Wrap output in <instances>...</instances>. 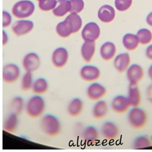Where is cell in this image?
I'll return each mask as SVG.
<instances>
[{
  "label": "cell",
  "mask_w": 152,
  "mask_h": 152,
  "mask_svg": "<svg viewBox=\"0 0 152 152\" xmlns=\"http://www.w3.org/2000/svg\"><path fill=\"white\" fill-rule=\"evenodd\" d=\"M38 1H39V0H38Z\"/></svg>",
  "instance_id": "42"
},
{
  "label": "cell",
  "mask_w": 152,
  "mask_h": 152,
  "mask_svg": "<svg viewBox=\"0 0 152 152\" xmlns=\"http://www.w3.org/2000/svg\"><path fill=\"white\" fill-rule=\"evenodd\" d=\"M99 137V132L98 130L93 125L87 126L83 131V139L88 144H94L98 141Z\"/></svg>",
  "instance_id": "20"
},
{
  "label": "cell",
  "mask_w": 152,
  "mask_h": 152,
  "mask_svg": "<svg viewBox=\"0 0 152 152\" xmlns=\"http://www.w3.org/2000/svg\"><path fill=\"white\" fill-rule=\"evenodd\" d=\"M106 88L96 81L91 83L86 89V95L89 99L97 101L103 99L107 94Z\"/></svg>",
  "instance_id": "6"
},
{
  "label": "cell",
  "mask_w": 152,
  "mask_h": 152,
  "mask_svg": "<svg viewBox=\"0 0 152 152\" xmlns=\"http://www.w3.org/2000/svg\"><path fill=\"white\" fill-rule=\"evenodd\" d=\"M56 31L58 36L60 37L67 38L71 34H73V26L72 23L66 18L64 21L57 25Z\"/></svg>",
  "instance_id": "24"
},
{
  "label": "cell",
  "mask_w": 152,
  "mask_h": 152,
  "mask_svg": "<svg viewBox=\"0 0 152 152\" xmlns=\"http://www.w3.org/2000/svg\"><path fill=\"white\" fill-rule=\"evenodd\" d=\"M12 18L10 14L6 11L3 12V27H8L10 25Z\"/></svg>",
  "instance_id": "36"
},
{
  "label": "cell",
  "mask_w": 152,
  "mask_h": 152,
  "mask_svg": "<svg viewBox=\"0 0 152 152\" xmlns=\"http://www.w3.org/2000/svg\"><path fill=\"white\" fill-rule=\"evenodd\" d=\"M69 55L64 48H59L54 50L51 56L52 64L57 68L64 67L68 62Z\"/></svg>",
  "instance_id": "13"
},
{
  "label": "cell",
  "mask_w": 152,
  "mask_h": 152,
  "mask_svg": "<svg viewBox=\"0 0 152 152\" xmlns=\"http://www.w3.org/2000/svg\"><path fill=\"white\" fill-rule=\"evenodd\" d=\"M45 108L46 103L44 98L40 95L34 94L26 102L24 110L29 117L35 119L43 115Z\"/></svg>",
  "instance_id": "2"
},
{
  "label": "cell",
  "mask_w": 152,
  "mask_h": 152,
  "mask_svg": "<svg viewBox=\"0 0 152 152\" xmlns=\"http://www.w3.org/2000/svg\"><path fill=\"white\" fill-rule=\"evenodd\" d=\"M127 96L131 107H139L141 104L142 97L138 85H129Z\"/></svg>",
  "instance_id": "17"
},
{
  "label": "cell",
  "mask_w": 152,
  "mask_h": 152,
  "mask_svg": "<svg viewBox=\"0 0 152 152\" xmlns=\"http://www.w3.org/2000/svg\"><path fill=\"white\" fill-rule=\"evenodd\" d=\"M116 53L115 45L110 42L104 43L100 48V56L104 61H109L112 60L115 56Z\"/></svg>",
  "instance_id": "21"
},
{
  "label": "cell",
  "mask_w": 152,
  "mask_h": 152,
  "mask_svg": "<svg viewBox=\"0 0 152 152\" xmlns=\"http://www.w3.org/2000/svg\"><path fill=\"white\" fill-rule=\"evenodd\" d=\"M150 101L152 103V98L150 99Z\"/></svg>",
  "instance_id": "41"
},
{
  "label": "cell",
  "mask_w": 152,
  "mask_h": 152,
  "mask_svg": "<svg viewBox=\"0 0 152 152\" xmlns=\"http://www.w3.org/2000/svg\"><path fill=\"white\" fill-rule=\"evenodd\" d=\"M79 74L83 81L91 83L97 81L99 79L101 72L96 66L92 65H86L80 69Z\"/></svg>",
  "instance_id": "7"
},
{
  "label": "cell",
  "mask_w": 152,
  "mask_h": 152,
  "mask_svg": "<svg viewBox=\"0 0 152 152\" xmlns=\"http://www.w3.org/2000/svg\"><path fill=\"white\" fill-rule=\"evenodd\" d=\"M115 16L114 9L108 5H104L101 7L98 12L99 19L102 23H111L114 19Z\"/></svg>",
  "instance_id": "18"
},
{
  "label": "cell",
  "mask_w": 152,
  "mask_h": 152,
  "mask_svg": "<svg viewBox=\"0 0 152 152\" xmlns=\"http://www.w3.org/2000/svg\"><path fill=\"white\" fill-rule=\"evenodd\" d=\"M32 73L25 72L22 75L20 81V87L23 91H27L31 90L34 82Z\"/></svg>",
  "instance_id": "30"
},
{
  "label": "cell",
  "mask_w": 152,
  "mask_h": 152,
  "mask_svg": "<svg viewBox=\"0 0 152 152\" xmlns=\"http://www.w3.org/2000/svg\"><path fill=\"white\" fill-rule=\"evenodd\" d=\"M127 120L132 128L139 129L146 124L147 115L145 111L139 107H131L128 112Z\"/></svg>",
  "instance_id": "3"
},
{
  "label": "cell",
  "mask_w": 152,
  "mask_h": 152,
  "mask_svg": "<svg viewBox=\"0 0 152 152\" xmlns=\"http://www.w3.org/2000/svg\"><path fill=\"white\" fill-rule=\"evenodd\" d=\"M145 56L148 60L152 61V44L149 45L146 49Z\"/></svg>",
  "instance_id": "37"
},
{
  "label": "cell",
  "mask_w": 152,
  "mask_h": 152,
  "mask_svg": "<svg viewBox=\"0 0 152 152\" xmlns=\"http://www.w3.org/2000/svg\"><path fill=\"white\" fill-rule=\"evenodd\" d=\"M83 108V102L79 98H74L70 100L67 107V112L71 117H76L80 115Z\"/></svg>",
  "instance_id": "19"
},
{
  "label": "cell",
  "mask_w": 152,
  "mask_h": 152,
  "mask_svg": "<svg viewBox=\"0 0 152 152\" xmlns=\"http://www.w3.org/2000/svg\"><path fill=\"white\" fill-rule=\"evenodd\" d=\"M123 44L124 48L129 51H133L138 47L139 41L137 35L127 34L123 38Z\"/></svg>",
  "instance_id": "27"
},
{
  "label": "cell",
  "mask_w": 152,
  "mask_h": 152,
  "mask_svg": "<svg viewBox=\"0 0 152 152\" xmlns=\"http://www.w3.org/2000/svg\"><path fill=\"white\" fill-rule=\"evenodd\" d=\"M100 34V28L94 22L87 24L82 31V37L85 42H95L98 39Z\"/></svg>",
  "instance_id": "12"
},
{
  "label": "cell",
  "mask_w": 152,
  "mask_h": 152,
  "mask_svg": "<svg viewBox=\"0 0 152 152\" xmlns=\"http://www.w3.org/2000/svg\"><path fill=\"white\" fill-rule=\"evenodd\" d=\"M35 7L32 1L23 0L17 2L12 8V13L15 17L23 19L31 16L34 12Z\"/></svg>",
  "instance_id": "4"
},
{
  "label": "cell",
  "mask_w": 152,
  "mask_h": 152,
  "mask_svg": "<svg viewBox=\"0 0 152 152\" xmlns=\"http://www.w3.org/2000/svg\"><path fill=\"white\" fill-rule=\"evenodd\" d=\"M131 106L127 96L119 95L115 96L112 99L111 107L115 113L124 114L128 112Z\"/></svg>",
  "instance_id": "9"
},
{
  "label": "cell",
  "mask_w": 152,
  "mask_h": 152,
  "mask_svg": "<svg viewBox=\"0 0 152 152\" xmlns=\"http://www.w3.org/2000/svg\"><path fill=\"white\" fill-rule=\"evenodd\" d=\"M125 72L129 85H138L143 80L145 75L143 67L136 64L131 65Z\"/></svg>",
  "instance_id": "8"
},
{
  "label": "cell",
  "mask_w": 152,
  "mask_h": 152,
  "mask_svg": "<svg viewBox=\"0 0 152 152\" xmlns=\"http://www.w3.org/2000/svg\"><path fill=\"white\" fill-rule=\"evenodd\" d=\"M148 75L151 80H152V64L149 66L148 70Z\"/></svg>",
  "instance_id": "39"
},
{
  "label": "cell",
  "mask_w": 152,
  "mask_h": 152,
  "mask_svg": "<svg viewBox=\"0 0 152 152\" xmlns=\"http://www.w3.org/2000/svg\"><path fill=\"white\" fill-rule=\"evenodd\" d=\"M96 51L95 42L86 41L82 46L81 53L83 60L87 63L92 60Z\"/></svg>",
  "instance_id": "22"
},
{
  "label": "cell",
  "mask_w": 152,
  "mask_h": 152,
  "mask_svg": "<svg viewBox=\"0 0 152 152\" xmlns=\"http://www.w3.org/2000/svg\"><path fill=\"white\" fill-rule=\"evenodd\" d=\"M40 64L39 57L34 52L26 55L22 62V67L25 72L31 73L38 70L40 66Z\"/></svg>",
  "instance_id": "10"
},
{
  "label": "cell",
  "mask_w": 152,
  "mask_h": 152,
  "mask_svg": "<svg viewBox=\"0 0 152 152\" xmlns=\"http://www.w3.org/2000/svg\"><path fill=\"white\" fill-rule=\"evenodd\" d=\"M152 145L151 140L146 135H140L136 137L132 144V147L135 149L146 148Z\"/></svg>",
  "instance_id": "29"
},
{
  "label": "cell",
  "mask_w": 152,
  "mask_h": 152,
  "mask_svg": "<svg viewBox=\"0 0 152 152\" xmlns=\"http://www.w3.org/2000/svg\"><path fill=\"white\" fill-rule=\"evenodd\" d=\"M25 103L23 98L20 96L14 97L10 103L11 113L19 115L25 109Z\"/></svg>",
  "instance_id": "28"
},
{
  "label": "cell",
  "mask_w": 152,
  "mask_h": 152,
  "mask_svg": "<svg viewBox=\"0 0 152 152\" xmlns=\"http://www.w3.org/2000/svg\"><path fill=\"white\" fill-rule=\"evenodd\" d=\"M71 9L70 13L78 14L81 12L84 8V3L83 0H70Z\"/></svg>",
  "instance_id": "35"
},
{
  "label": "cell",
  "mask_w": 152,
  "mask_h": 152,
  "mask_svg": "<svg viewBox=\"0 0 152 152\" xmlns=\"http://www.w3.org/2000/svg\"><path fill=\"white\" fill-rule=\"evenodd\" d=\"M33 28L34 23L32 21L20 20L12 25V31L17 36H21L29 33Z\"/></svg>",
  "instance_id": "15"
},
{
  "label": "cell",
  "mask_w": 152,
  "mask_h": 152,
  "mask_svg": "<svg viewBox=\"0 0 152 152\" xmlns=\"http://www.w3.org/2000/svg\"><path fill=\"white\" fill-rule=\"evenodd\" d=\"M57 4L56 0H39V8L43 11H49L54 10Z\"/></svg>",
  "instance_id": "33"
},
{
  "label": "cell",
  "mask_w": 152,
  "mask_h": 152,
  "mask_svg": "<svg viewBox=\"0 0 152 152\" xmlns=\"http://www.w3.org/2000/svg\"><path fill=\"white\" fill-rule=\"evenodd\" d=\"M146 22L149 26L152 27V12L149 13L147 17Z\"/></svg>",
  "instance_id": "38"
},
{
  "label": "cell",
  "mask_w": 152,
  "mask_h": 152,
  "mask_svg": "<svg viewBox=\"0 0 152 152\" xmlns=\"http://www.w3.org/2000/svg\"><path fill=\"white\" fill-rule=\"evenodd\" d=\"M132 0H115V5L116 9L121 12H124L130 8Z\"/></svg>",
  "instance_id": "34"
},
{
  "label": "cell",
  "mask_w": 152,
  "mask_h": 152,
  "mask_svg": "<svg viewBox=\"0 0 152 152\" xmlns=\"http://www.w3.org/2000/svg\"><path fill=\"white\" fill-rule=\"evenodd\" d=\"M108 112V105L105 100L101 99L96 101L92 107L91 113L94 119H103L107 115Z\"/></svg>",
  "instance_id": "16"
},
{
  "label": "cell",
  "mask_w": 152,
  "mask_h": 152,
  "mask_svg": "<svg viewBox=\"0 0 152 152\" xmlns=\"http://www.w3.org/2000/svg\"><path fill=\"white\" fill-rule=\"evenodd\" d=\"M48 88L47 80L43 77H39L34 80L31 90L35 95L41 96L47 92Z\"/></svg>",
  "instance_id": "25"
},
{
  "label": "cell",
  "mask_w": 152,
  "mask_h": 152,
  "mask_svg": "<svg viewBox=\"0 0 152 152\" xmlns=\"http://www.w3.org/2000/svg\"><path fill=\"white\" fill-rule=\"evenodd\" d=\"M115 70L120 73L125 72L131 65V58L128 53H123L117 55L113 61Z\"/></svg>",
  "instance_id": "14"
},
{
  "label": "cell",
  "mask_w": 152,
  "mask_h": 152,
  "mask_svg": "<svg viewBox=\"0 0 152 152\" xmlns=\"http://www.w3.org/2000/svg\"><path fill=\"white\" fill-rule=\"evenodd\" d=\"M70 21L73 26V34L80 31L82 26V21L80 16L75 13H71L66 18Z\"/></svg>",
  "instance_id": "32"
},
{
  "label": "cell",
  "mask_w": 152,
  "mask_h": 152,
  "mask_svg": "<svg viewBox=\"0 0 152 152\" xmlns=\"http://www.w3.org/2000/svg\"><path fill=\"white\" fill-rule=\"evenodd\" d=\"M100 134L107 140H113L116 139L119 135L118 126L113 122L107 121L103 123L100 128Z\"/></svg>",
  "instance_id": "11"
},
{
  "label": "cell",
  "mask_w": 152,
  "mask_h": 152,
  "mask_svg": "<svg viewBox=\"0 0 152 152\" xmlns=\"http://www.w3.org/2000/svg\"><path fill=\"white\" fill-rule=\"evenodd\" d=\"M21 76V70L19 66L13 63L4 65L2 69V80L7 84L15 83Z\"/></svg>",
  "instance_id": "5"
},
{
  "label": "cell",
  "mask_w": 152,
  "mask_h": 152,
  "mask_svg": "<svg viewBox=\"0 0 152 152\" xmlns=\"http://www.w3.org/2000/svg\"><path fill=\"white\" fill-rule=\"evenodd\" d=\"M18 115L11 113L4 120L3 130L8 132H14L18 127Z\"/></svg>",
  "instance_id": "23"
},
{
  "label": "cell",
  "mask_w": 152,
  "mask_h": 152,
  "mask_svg": "<svg viewBox=\"0 0 152 152\" xmlns=\"http://www.w3.org/2000/svg\"><path fill=\"white\" fill-rule=\"evenodd\" d=\"M3 45H6L7 44V42H8V37L7 35V34L4 31H3Z\"/></svg>",
  "instance_id": "40"
},
{
  "label": "cell",
  "mask_w": 152,
  "mask_h": 152,
  "mask_svg": "<svg viewBox=\"0 0 152 152\" xmlns=\"http://www.w3.org/2000/svg\"><path fill=\"white\" fill-rule=\"evenodd\" d=\"M57 7L52 11L53 15L58 17H61L70 12L71 9V1L69 0H58Z\"/></svg>",
  "instance_id": "26"
},
{
  "label": "cell",
  "mask_w": 152,
  "mask_h": 152,
  "mask_svg": "<svg viewBox=\"0 0 152 152\" xmlns=\"http://www.w3.org/2000/svg\"><path fill=\"white\" fill-rule=\"evenodd\" d=\"M40 127L44 134L50 137H56L61 130L60 121L51 114H47L42 116L40 121Z\"/></svg>",
  "instance_id": "1"
},
{
  "label": "cell",
  "mask_w": 152,
  "mask_h": 152,
  "mask_svg": "<svg viewBox=\"0 0 152 152\" xmlns=\"http://www.w3.org/2000/svg\"><path fill=\"white\" fill-rule=\"evenodd\" d=\"M140 43L143 45H147L152 40V33L147 29H141L137 33Z\"/></svg>",
  "instance_id": "31"
}]
</instances>
